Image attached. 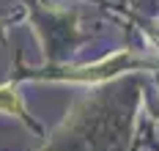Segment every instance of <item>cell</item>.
Segmentation results:
<instances>
[{"label":"cell","mask_w":159,"mask_h":151,"mask_svg":"<svg viewBox=\"0 0 159 151\" xmlns=\"http://www.w3.org/2000/svg\"><path fill=\"white\" fill-rule=\"evenodd\" d=\"M0 113H8V116L25 113L22 110V102H19V94L11 85H0Z\"/></svg>","instance_id":"1"}]
</instances>
